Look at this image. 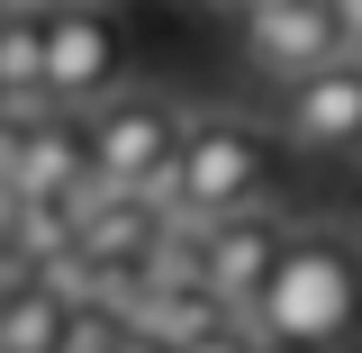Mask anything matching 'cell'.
<instances>
[{"mask_svg": "<svg viewBox=\"0 0 362 353\" xmlns=\"http://www.w3.org/2000/svg\"><path fill=\"white\" fill-rule=\"evenodd\" d=\"M254 335L317 345V353L362 335V236L344 218H290V245H281V272L254 308Z\"/></svg>", "mask_w": 362, "mask_h": 353, "instance_id": "obj_1", "label": "cell"}, {"mask_svg": "<svg viewBox=\"0 0 362 353\" xmlns=\"http://www.w3.org/2000/svg\"><path fill=\"white\" fill-rule=\"evenodd\" d=\"M163 209L199 226H226L245 209H272V136L235 109H199L181 136V163L163 181Z\"/></svg>", "mask_w": 362, "mask_h": 353, "instance_id": "obj_2", "label": "cell"}, {"mask_svg": "<svg viewBox=\"0 0 362 353\" xmlns=\"http://www.w3.org/2000/svg\"><path fill=\"white\" fill-rule=\"evenodd\" d=\"M82 136H90V173L109 181V190H136V199L163 209V181H173V163H181L190 109L163 100V91H145V82H127L118 100H100L82 118Z\"/></svg>", "mask_w": 362, "mask_h": 353, "instance_id": "obj_3", "label": "cell"}, {"mask_svg": "<svg viewBox=\"0 0 362 353\" xmlns=\"http://www.w3.org/2000/svg\"><path fill=\"white\" fill-rule=\"evenodd\" d=\"M118 91H127V28H118L100 0L64 9V18L45 28V100L73 109V118H90V109L118 100Z\"/></svg>", "mask_w": 362, "mask_h": 353, "instance_id": "obj_4", "label": "cell"}, {"mask_svg": "<svg viewBox=\"0 0 362 353\" xmlns=\"http://www.w3.org/2000/svg\"><path fill=\"white\" fill-rule=\"evenodd\" d=\"M245 54H254V73L281 82V91L317 82L326 64H344L335 0H254V9H245Z\"/></svg>", "mask_w": 362, "mask_h": 353, "instance_id": "obj_5", "label": "cell"}, {"mask_svg": "<svg viewBox=\"0 0 362 353\" xmlns=\"http://www.w3.org/2000/svg\"><path fill=\"white\" fill-rule=\"evenodd\" d=\"M281 245H290V218H281V209H245V218L209 226V290H218L226 317H245V326H254L272 272H281Z\"/></svg>", "mask_w": 362, "mask_h": 353, "instance_id": "obj_6", "label": "cell"}, {"mask_svg": "<svg viewBox=\"0 0 362 353\" xmlns=\"http://www.w3.org/2000/svg\"><path fill=\"white\" fill-rule=\"evenodd\" d=\"M281 145H299V154H362V64H326L317 82L281 91Z\"/></svg>", "mask_w": 362, "mask_h": 353, "instance_id": "obj_7", "label": "cell"}, {"mask_svg": "<svg viewBox=\"0 0 362 353\" xmlns=\"http://www.w3.org/2000/svg\"><path fill=\"white\" fill-rule=\"evenodd\" d=\"M90 181V136L73 109H28V154H18V199H45V209H73Z\"/></svg>", "mask_w": 362, "mask_h": 353, "instance_id": "obj_8", "label": "cell"}, {"mask_svg": "<svg viewBox=\"0 0 362 353\" xmlns=\"http://www.w3.org/2000/svg\"><path fill=\"white\" fill-rule=\"evenodd\" d=\"M226 308L209 299V290H145V308L127 317V335H145V345H163V353H190L199 335H218Z\"/></svg>", "mask_w": 362, "mask_h": 353, "instance_id": "obj_9", "label": "cell"}, {"mask_svg": "<svg viewBox=\"0 0 362 353\" xmlns=\"http://www.w3.org/2000/svg\"><path fill=\"white\" fill-rule=\"evenodd\" d=\"M145 290H209V226L199 218H173L163 209V236L145 254ZM218 299V290H209Z\"/></svg>", "mask_w": 362, "mask_h": 353, "instance_id": "obj_10", "label": "cell"}, {"mask_svg": "<svg viewBox=\"0 0 362 353\" xmlns=\"http://www.w3.org/2000/svg\"><path fill=\"white\" fill-rule=\"evenodd\" d=\"M0 91L18 109H45V28L37 18H0Z\"/></svg>", "mask_w": 362, "mask_h": 353, "instance_id": "obj_11", "label": "cell"}, {"mask_svg": "<svg viewBox=\"0 0 362 353\" xmlns=\"http://www.w3.org/2000/svg\"><path fill=\"white\" fill-rule=\"evenodd\" d=\"M54 353H127V317H118V308H73Z\"/></svg>", "mask_w": 362, "mask_h": 353, "instance_id": "obj_12", "label": "cell"}, {"mask_svg": "<svg viewBox=\"0 0 362 353\" xmlns=\"http://www.w3.org/2000/svg\"><path fill=\"white\" fill-rule=\"evenodd\" d=\"M190 353H263V335H254L245 317H226L218 335H199V345H190Z\"/></svg>", "mask_w": 362, "mask_h": 353, "instance_id": "obj_13", "label": "cell"}, {"mask_svg": "<svg viewBox=\"0 0 362 353\" xmlns=\"http://www.w3.org/2000/svg\"><path fill=\"white\" fill-rule=\"evenodd\" d=\"M18 154H28V109L0 118V181H9V190H18Z\"/></svg>", "mask_w": 362, "mask_h": 353, "instance_id": "obj_14", "label": "cell"}, {"mask_svg": "<svg viewBox=\"0 0 362 353\" xmlns=\"http://www.w3.org/2000/svg\"><path fill=\"white\" fill-rule=\"evenodd\" d=\"M64 9H82V0H0V18H37V28H54Z\"/></svg>", "mask_w": 362, "mask_h": 353, "instance_id": "obj_15", "label": "cell"}, {"mask_svg": "<svg viewBox=\"0 0 362 353\" xmlns=\"http://www.w3.org/2000/svg\"><path fill=\"white\" fill-rule=\"evenodd\" d=\"M18 209H28V199H18V190L0 181V254H9V236H18Z\"/></svg>", "mask_w": 362, "mask_h": 353, "instance_id": "obj_16", "label": "cell"}, {"mask_svg": "<svg viewBox=\"0 0 362 353\" xmlns=\"http://www.w3.org/2000/svg\"><path fill=\"white\" fill-rule=\"evenodd\" d=\"M181 9H209V18H218V9H235V18H245L254 0H181Z\"/></svg>", "mask_w": 362, "mask_h": 353, "instance_id": "obj_17", "label": "cell"}, {"mask_svg": "<svg viewBox=\"0 0 362 353\" xmlns=\"http://www.w3.org/2000/svg\"><path fill=\"white\" fill-rule=\"evenodd\" d=\"M127 353H163V345H145V335H127Z\"/></svg>", "mask_w": 362, "mask_h": 353, "instance_id": "obj_18", "label": "cell"}, {"mask_svg": "<svg viewBox=\"0 0 362 353\" xmlns=\"http://www.w3.org/2000/svg\"><path fill=\"white\" fill-rule=\"evenodd\" d=\"M263 353H317V345H263Z\"/></svg>", "mask_w": 362, "mask_h": 353, "instance_id": "obj_19", "label": "cell"}, {"mask_svg": "<svg viewBox=\"0 0 362 353\" xmlns=\"http://www.w3.org/2000/svg\"><path fill=\"white\" fill-rule=\"evenodd\" d=\"M0 118H18V100H9V91H0Z\"/></svg>", "mask_w": 362, "mask_h": 353, "instance_id": "obj_20", "label": "cell"}]
</instances>
